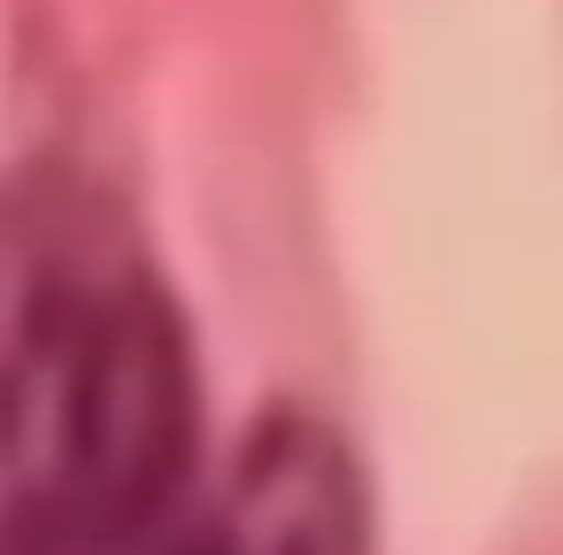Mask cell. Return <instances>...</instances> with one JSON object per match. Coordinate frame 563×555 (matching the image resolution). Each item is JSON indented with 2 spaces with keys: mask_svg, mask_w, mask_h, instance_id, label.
<instances>
[{
  "mask_svg": "<svg viewBox=\"0 0 563 555\" xmlns=\"http://www.w3.org/2000/svg\"><path fill=\"white\" fill-rule=\"evenodd\" d=\"M140 555H378L371 478L332 417L263 409Z\"/></svg>",
  "mask_w": 563,
  "mask_h": 555,
  "instance_id": "obj_2",
  "label": "cell"
},
{
  "mask_svg": "<svg viewBox=\"0 0 563 555\" xmlns=\"http://www.w3.org/2000/svg\"><path fill=\"white\" fill-rule=\"evenodd\" d=\"M194 324L124 209L47 163L0 186V493L47 555H140L194 493Z\"/></svg>",
  "mask_w": 563,
  "mask_h": 555,
  "instance_id": "obj_1",
  "label": "cell"
},
{
  "mask_svg": "<svg viewBox=\"0 0 563 555\" xmlns=\"http://www.w3.org/2000/svg\"><path fill=\"white\" fill-rule=\"evenodd\" d=\"M0 555H47V547H32V540H24L16 524H0Z\"/></svg>",
  "mask_w": 563,
  "mask_h": 555,
  "instance_id": "obj_3",
  "label": "cell"
}]
</instances>
